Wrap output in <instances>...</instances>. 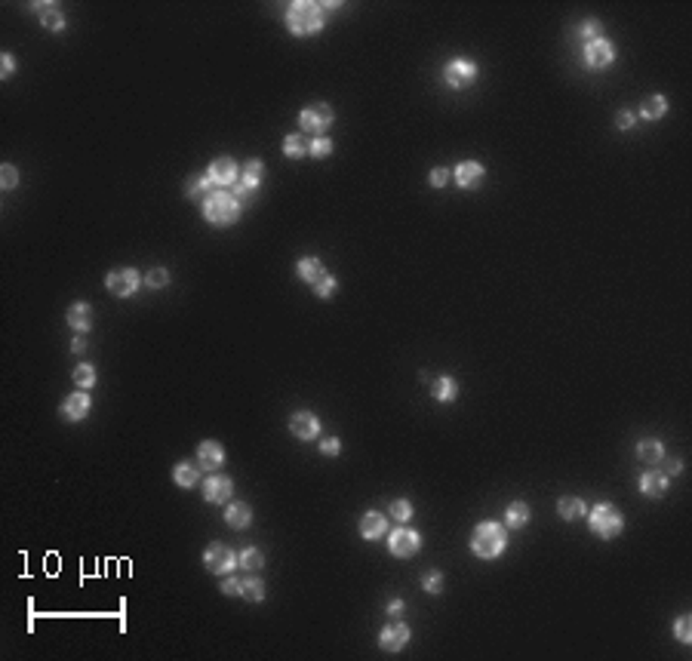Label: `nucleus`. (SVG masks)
<instances>
[{"label":"nucleus","instance_id":"f257e3e1","mask_svg":"<svg viewBox=\"0 0 692 661\" xmlns=\"http://www.w3.org/2000/svg\"><path fill=\"white\" fill-rule=\"evenodd\" d=\"M326 22L323 16L320 3H311V0H295V3L286 6V28L293 31L295 37H308V34H317Z\"/></svg>","mask_w":692,"mask_h":661},{"label":"nucleus","instance_id":"f03ea898","mask_svg":"<svg viewBox=\"0 0 692 661\" xmlns=\"http://www.w3.org/2000/svg\"><path fill=\"white\" fill-rule=\"evenodd\" d=\"M507 547V529L492 523V520H486V523H480L477 529H474L471 535V551L477 554L480 560H496L502 557V551Z\"/></svg>","mask_w":692,"mask_h":661},{"label":"nucleus","instance_id":"7ed1b4c3","mask_svg":"<svg viewBox=\"0 0 692 661\" xmlns=\"http://www.w3.org/2000/svg\"><path fill=\"white\" fill-rule=\"evenodd\" d=\"M240 213H243L240 200L225 188H216L213 194L203 200V216H207V222H213V224H234L237 219H240Z\"/></svg>","mask_w":692,"mask_h":661},{"label":"nucleus","instance_id":"20e7f679","mask_svg":"<svg viewBox=\"0 0 692 661\" xmlns=\"http://www.w3.org/2000/svg\"><path fill=\"white\" fill-rule=\"evenodd\" d=\"M591 529H594V535H600V538H616L625 529V517L609 505V501H600V505H594V511H591Z\"/></svg>","mask_w":692,"mask_h":661},{"label":"nucleus","instance_id":"39448f33","mask_svg":"<svg viewBox=\"0 0 692 661\" xmlns=\"http://www.w3.org/2000/svg\"><path fill=\"white\" fill-rule=\"evenodd\" d=\"M333 120H335L333 108H329V105H323V102L308 105V108L299 114V127H302V132H308V136H314V138L323 136V132L333 127Z\"/></svg>","mask_w":692,"mask_h":661},{"label":"nucleus","instance_id":"423d86ee","mask_svg":"<svg viewBox=\"0 0 692 661\" xmlns=\"http://www.w3.org/2000/svg\"><path fill=\"white\" fill-rule=\"evenodd\" d=\"M203 563H207V569L213 575H231L237 566V554L228 545H222V541H213L207 547V554H203Z\"/></svg>","mask_w":692,"mask_h":661},{"label":"nucleus","instance_id":"0eeeda50","mask_svg":"<svg viewBox=\"0 0 692 661\" xmlns=\"http://www.w3.org/2000/svg\"><path fill=\"white\" fill-rule=\"evenodd\" d=\"M443 81H446V87H452V90L471 87V83L477 81V62H471V59H452L443 68Z\"/></svg>","mask_w":692,"mask_h":661},{"label":"nucleus","instance_id":"6e6552de","mask_svg":"<svg viewBox=\"0 0 692 661\" xmlns=\"http://www.w3.org/2000/svg\"><path fill=\"white\" fill-rule=\"evenodd\" d=\"M108 293L117 295V299H129L138 286H142V277H138L136 268H117L108 274Z\"/></svg>","mask_w":692,"mask_h":661},{"label":"nucleus","instance_id":"1a4fd4ad","mask_svg":"<svg viewBox=\"0 0 692 661\" xmlns=\"http://www.w3.org/2000/svg\"><path fill=\"white\" fill-rule=\"evenodd\" d=\"M582 59H585V68L588 71H603V68H609L612 59H616V46L600 37V41L582 46Z\"/></svg>","mask_w":692,"mask_h":661},{"label":"nucleus","instance_id":"9d476101","mask_svg":"<svg viewBox=\"0 0 692 661\" xmlns=\"http://www.w3.org/2000/svg\"><path fill=\"white\" fill-rule=\"evenodd\" d=\"M388 547H391L394 557L406 560L421 547V535L415 532V529H394V532L388 535Z\"/></svg>","mask_w":692,"mask_h":661},{"label":"nucleus","instance_id":"9b49d317","mask_svg":"<svg viewBox=\"0 0 692 661\" xmlns=\"http://www.w3.org/2000/svg\"><path fill=\"white\" fill-rule=\"evenodd\" d=\"M406 643H410V627H406L403 621H394V625H388L385 631L379 633V649L388 652V655L400 652Z\"/></svg>","mask_w":692,"mask_h":661},{"label":"nucleus","instance_id":"f8f14e48","mask_svg":"<svg viewBox=\"0 0 692 661\" xmlns=\"http://www.w3.org/2000/svg\"><path fill=\"white\" fill-rule=\"evenodd\" d=\"M262 178H265V163L262 160H249L247 167H243V173H240V182L234 185V191L231 194L240 200V197H247V194H253L255 188L262 185Z\"/></svg>","mask_w":692,"mask_h":661},{"label":"nucleus","instance_id":"ddd939ff","mask_svg":"<svg viewBox=\"0 0 692 661\" xmlns=\"http://www.w3.org/2000/svg\"><path fill=\"white\" fill-rule=\"evenodd\" d=\"M90 409H92L90 394L77 388L74 394L65 397V403H62V419H65V421H83V419L90 415Z\"/></svg>","mask_w":692,"mask_h":661},{"label":"nucleus","instance_id":"4468645a","mask_svg":"<svg viewBox=\"0 0 692 661\" xmlns=\"http://www.w3.org/2000/svg\"><path fill=\"white\" fill-rule=\"evenodd\" d=\"M231 495H234V483H231L228 477L213 474V477L203 480V499H207L209 505H225Z\"/></svg>","mask_w":692,"mask_h":661},{"label":"nucleus","instance_id":"2eb2a0df","mask_svg":"<svg viewBox=\"0 0 692 661\" xmlns=\"http://www.w3.org/2000/svg\"><path fill=\"white\" fill-rule=\"evenodd\" d=\"M197 461H200L203 471H219L225 465V449H222L219 440H203L197 446Z\"/></svg>","mask_w":692,"mask_h":661},{"label":"nucleus","instance_id":"dca6fc26","mask_svg":"<svg viewBox=\"0 0 692 661\" xmlns=\"http://www.w3.org/2000/svg\"><path fill=\"white\" fill-rule=\"evenodd\" d=\"M289 431L299 440H314L320 434V421L314 412H295L293 419H289Z\"/></svg>","mask_w":692,"mask_h":661},{"label":"nucleus","instance_id":"f3484780","mask_svg":"<svg viewBox=\"0 0 692 661\" xmlns=\"http://www.w3.org/2000/svg\"><path fill=\"white\" fill-rule=\"evenodd\" d=\"M207 176L213 178L216 188H225V185H237V163L231 157H219V160L209 163Z\"/></svg>","mask_w":692,"mask_h":661},{"label":"nucleus","instance_id":"a211bd4d","mask_svg":"<svg viewBox=\"0 0 692 661\" xmlns=\"http://www.w3.org/2000/svg\"><path fill=\"white\" fill-rule=\"evenodd\" d=\"M452 176H456L459 188H480V185H483V178H486V169L480 167L477 160H465V163H459Z\"/></svg>","mask_w":692,"mask_h":661},{"label":"nucleus","instance_id":"6ab92c4d","mask_svg":"<svg viewBox=\"0 0 692 661\" xmlns=\"http://www.w3.org/2000/svg\"><path fill=\"white\" fill-rule=\"evenodd\" d=\"M360 535H364L366 541H375L381 538V535H388V517L379 511H369L360 517Z\"/></svg>","mask_w":692,"mask_h":661},{"label":"nucleus","instance_id":"aec40b11","mask_svg":"<svg viewBox=\"0 0 692 661\" xmlns=\"http://www.w3.org/2000/svg\"><path fill=\"white\" fill-rule=\"evenodd\" d=\"M668 486H671V477L662 471H649L640 477V492L649 495V499H662V495L668 492Z\"/></svg>","mask_w":692,"mask_h":661},{"label":"nucleus","instance_id":"412c9836","mask_svg":"<svg viewBox=\"0 0 692 661\" xmlns=\"http://www.w3.org/2000/svg\"><path fill=\"white\" fill-rule=\"evenodd\" d=\"M225 523L231 529H247L253 523V507H249L247 501H231L225 507Z\"/></svg>","mask_w":692,"mask_h":661},{"label":"nucleus","instance_id":"4be33fe9","mask_svg":"<svg viewBox=\"0 0 692 661\" xmlns=\"http://www.w3.org/2000/svg\"><path fill=\"white\" fill-rule=\"evenodd\" d=\"M295 271H299V277L305 283H320L323 277H326V268H323V262L317 259V255H305V259H299V264H295Z\"/></svg>","mask_w":692,"mask_h":661},{"label":"nucleus","instance_id":"5701e85b","mask_svg":"<svg viewBox=\"0 0 692 661\" xmlns=\"http://www.w3.org/2000/svg\"><path fill=\"white\" fill-rule=\"evenodd\" d=\"M68 326L74 329V333H87V329H92V308L87 305V302H74V305L68 308Z\"/></svg>","mask_w":692,"mask_h":661},{"label":"nucleus","instance_id":"b1692460","mask_svg":"<svg viewBox=\"0 0 692 661\" xmlns=\"http://www.w3.org/2000/svg\"><path fill=\"white\" fill-rule=\"evenodd\" d=\"M557 514L563 520H582L585 514H588V505H585V499H578V495H563V499L557 501Z\"/></svg>","mask_w":692,"mask_h":661},{"label":"nucleus","instance_id":"393cba45","mask_svg":"<svg viewBox=\"0 0 692 661\" xmlns=\"http://www.w3.org/2000/svg\"><path fill=\"white\" fill-rule=\"evenodd\" d=\"M34 10H41V25L46 31H62L65 28V16L56 3H34Z\"/></svg>","mask_w":692,"mask_h":661},{"label":"nucleus","instance_id":"a878e982","mask_svg":"<svg viewBox=\"0 0 692 661\" xmlns=\"http://www.w3.org/2000/svg\"><path fill=\"white\" fill-rule=\"evenodd\" d=\"M530 523V505L526 501H511L505 511V526L507 529H523Z\"/></svg>","mask_w":692,"mask_h":661},{"label":"nucleus","instance_id":"bb28decb","mask_svg":"<svg viewBox=\"0 0 692 661\" xmlns=\"http://www.w3.org/2000/svg\"><path fill=\"white\" fill-rule=\"evenodd\" d=\"M431 394H434V400H440V403H452L459 397L456 379H450V375H440V379L431 385Z\"/></svg>","mask_w":692,"mask_h":661},{"label":"nucleus","instance_id":"cd10ccee","mask_svg":"<svg viewBox=\"0 0 692 661\" xmlns=\"http://www.w3.org/2000/svg\"><path fill=\"white\" fill-rule=\"evenodd\" d=\"M173 480L182 489H191V486L200 483V471H197V465H191V461H182V465L173 468Z\"/></svg>","mask_w":692,"mask_h":661},{"label":"nucleus","instance_id":"c85d7f7f","mask_svg":"<svg viewBox=\"0 0 692 661\" xmlns=\"http://www.w3.org/2000/svg\"><path fill=\"white\" fill-rule=\"evenodd\" d=\"M637 455H640L646 465H662L664 461V446L658 440H640L637 443Z\"/></svg>","mask_w":692,"mask_h":661},{"label":"nucleus","instance_id":"c756f323","mask_svg":"<svg viewBox=\"0 0 692 661\" xmlns=\"http://www.w3.org/2000/svg\"><path fill=\"white\" fill-rule=\"evenodd\" d=\"M664 111H668V98L664 96H649L643 102V108H640V117L643 120H662Z\"/></svg>","mask_w":692,"mask_h":661},{"label":"nucleus","instance_id":"7c9ffc66","mask_svg":"<svg viewBox=\"0 0 692 661\" xmlns=\"http://www.w3.org/2000/svg\"><path fill=\"white\" fill-rule=\"evenodd\" d=\"M237 566L247 572H259L262 566H265V557H262L259 547H243V551L237 554Z\"/></svg>","mask_w":692,"mask_h":661},{"label":"nucleus","instance_id":"2f4dec72","mask_svg":"<svg viewBox=\"0 0 692 661\" xmlns=\"http://www.w3.org/2000/svg\"><path fill=\"white\" fill-rule=\"evenodd\" d=\"M71 379H74V385L81 388V391H90V388L96 385V366H92V363H77Z\"/></svg>","mask_w":692,"mask_h":661},{"label":"nucleus","instance_id":"473e14b6","mask_svg":"<svg viewBox=\"0 0 692 661\" xmlns=\"http://www.w3.org/2000/svg\"><path fill=\"white\" fill-rule=\"evenodd\" d=\"M283 154L286 157H293V160H299V157H305L308 154V142H305V136H286L283 138Z\"/></svg>","mask_w":692,"mask_h":661},{"label":"nucleus","instance_id":"72a5a7b5","mask_svg":"<svg viewBox=\"0 0 692 661\" xmlns=\"http://www.w3.org/2000/svg\"><path fill=\"white\" fill-rule=\"evenodd\" d=\"M240 597H247L249 603H262V600H265V581L262 578H243Z\"/></svg>","mask_w":692,"mask_h":661},{"label":"nucleus","instance_id":"f704fd0d","mask_svg":"<svg viewBox=\"0 0 692 661\" xmlns=\"http://www.w3.org/2000/svg\"><path fill=\"white\" fill-rule=\"evenodd\" d=\"M213 188H216V185H213V178H209V176H194L188 182V197H194V200H197V197H209V194H213Z\"/></svg>","mask_w":692,"mask_h":661},{"label":"nucleus","instance_id":"c9c22d12","mask_svg":"<svg viewBox=\"0 0 692 661\" xmlns=\"http://www.w3.org/2000/svg\"><path fill=\"white\" fill-rule=\"evenodd\" d=\"M600 34H603V25H600L597 19H585V22L578 25V37H582L585 43H594V41H600Z\"/></svg>","mask_w":692,"mask_h":661},{"label":"nucleus","instance_id":"e433bc0d","mask_svg":"<svg viewBox=\"0 0 692 661\" xmlns=\"http://www.w3.org/2000/svg\"><path fill=\"white\" fill-rule=\"evenodd\" d=\"M412 514H415L412 501H406V499L391 501V517L397 520V523H410V520H412Z\"/></svg>","mask_w":692,"mask_h":661},{"label":"nucleus","instance_id":"4c0bfd02","mask_svg":"<svg viewBox=\"0 0 692 661\" xmlns=\"http://www.w3.org/2000/svg\"><path fill=\"white\" fill-rule=\"evenodd\" d=\"M308 154H311V157H317V160H323V157H329V154H333V142H329L326 136L311 138V142H308Z\"/></svg>","mask_w":692,"mask_h":661},{"label":"nucleus","instance_id":"58836bf2","mask_svg":"<svg viewBox=\"0 0 692 661\" xmlns=\"http://www.w3.org/2000/svg\"><path fill=\"white\" fill-rule=\"evenodd\" d=\"M421 587H425L428 594H440V591H443V575H440V569H428L425 575H421Z\"/></svg>","mask_w":692,"mask_h":661},{"label":"nucleus","instance_id":"ea45409f","mask_svg":"<svg viewBox=\"0 0 692 661\" xmlns=\"http://www.w3.org/2000/svg\"><path fill=\"white\" fill-rule=\"evenodd\" d=\"M169 283V271L167 268H154V271H148V277H145V286H151V289H163Z\"/></svg>","mask_w":692,"mask_h":661},{"label":"nucleus","instance_id":"a19ab883","mask_svg":"<svg viewBox=\"0 0 692 661\" xmlns=\"http://www.w3.org/2000/svg\"><path fill=\"white\" fill-rule=\"evenodd\" d=\"M674 633L680 643H692V618L689 616H680L674 621Z\"/></svg>","mask_w":692,"mask_h":661},{"label":"nucleus","instance_id":"79ce46f5","mask_svg":"<svg viewBox=\"0 0 692 661\" xmlns=\"http://www.w3.org/2000/svg\"><path fill=\"white\" fill-rule=\"evenodd\" d=\"M0 185H3V191L16 188V185H19V169L10 167V163H6V167H0Z\"/></svg>","mask_w":692,"mask_h":661},{"label":"nucleus","instance_id":"37998d69","mask_svg":"<svg viewBox=\"0 0 692 661\" xmlns=\"http://www.w3.org/2000/svg\"><path fill=\"white\" fill-rule=\"evenodd\" d=\"M335 286H339V283H335V277H333V274H326L320 283H314V293H317L320 299H329V295L335 293Z\"/></svg>","mask_w":692,"mask_h":661},{"label":"nucleus","instance_id":"c03bdc74","mask_svg":"<svg viewBox=\"0 0 692 661\" xmlns=\"http://www.w3.org/2000/svg\"><path fill=\"white\" fill-rule=\"evenodd\" d=\"M240 591H243V578H231V575L222 578V594H228V597H240Z\"/></svg>","mask_w":692,"mask_h":661},{"label":"nucleus","instance_id":"a18cd8bd","mask_svg":"<svg viewBox=\"0 0 692 661\" xmlns=\"http://www.w3.org/2000/svg\"><path fill=\"white\" fill-rule=\"evenodd\" d=\"M320 452L329 455V459H335V455L342 452V440L339 437H323L320 440Z\"/></svg>","mask_w":692,"mask_h":661},{"label":"nucleus","instance_id":"49530a36","mask_svg":"<svg viewBox=\"0 0 692 661\" xmlns=\"http://www.w3.org/2000/svg\"><path fill=\"white\" fill-rule=\"evenodd\" d=\"M431 188H446V182H450V169H443V167H437V169H431Z\"/></svg>","mask_w":692,"mask_h":661},{"label":"nucleus","instance_id":"de8ad7c7","mask_svg":"<svg viewBox=\"0 0 692 661\" xmlns=\"http://www.w3.org/2000/svg\"><path fill=\"white\" fill-rule=\"evenodd\" d=\"M12 71H16V56H12V52H3V56H0V74H3V81L12 77Z\"/></svg>","mask_w":692,"mask_h":661},{"label":"nucleus","instance_id":"09e8293b","mask_svg":"<svg viewBox=\"0 0 692 661\" xmlns=\"http://www.w3.org/2000/svg\"><path fill=\"white\" fill-rule=\"evenodd\" d=\"M634 111H618V117H616V123H618V129H631L634 127Z\"/></svg>","mask_w":692,"mask_h":661},{"label":"nucleus","instance_id":"8fccbe9b","mask_svg":"<svg viewBox=\"0 0 692 661\" xmlns=\"http://www.w3.org/2000/svg\"><path fill=\"white\" fill-rule=\"evenodd\" d=\"M683 471V461L680 459H668V461H664V474H668V477H674V474H680Z\"/></svg>","mask_w":692,"mask_h":661},{"label":"nucleus","instance_id":"3c124183","mask_svg":"<svg viewBox=\"0 0 692 661\" xmlns=\"http://www.w3.org/2000/svg\"><path fill=\"white\" fill-rule=\"evenodd\" d=\"M403 612V600H391L388 603V616H400Z\"/></svg>","mask_w":692,"mask_h":661},{"label":"nucleus","instance_id":"603ef678","mask_svg":"<svg viewBox=\"0 0 692 661\" xmlns=\"http://www.w3.org/2000/svg\"><path fill=\"white\" fill-rule=\"evenodd\" d=\"M71 351H74V354H83V351H87V342H83L81 335H77V339L71 342Z\"/></svg>","mask_w":692,"mask_h":661}]
</instances>
